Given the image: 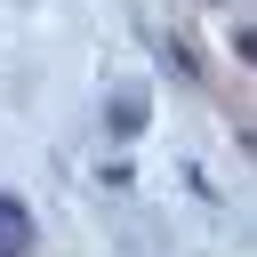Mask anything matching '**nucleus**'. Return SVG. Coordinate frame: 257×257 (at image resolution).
Here are the masks:
<instances>
[{
    "instance_id": "f03ea898",
    "label": "nucleus",
    "mask_w": 257,
    "mask_h": 257,
    "mask_svg": "<svg viewBox=\"0 0 257 257\" xmlns=\"http://www.w3.org/2000/svg\"><path fill=\"white\" fill-rule=\"evenodd\" d=\"M112 128L137 137V128H145V96H120V104H112Z\"/></svg>"
},
{
    "instance_id": "f257e3e1",
    "label": "nucleus",
    "mask_w": 257,
    "mask_h": 257,
    "mask_svg": "<svg viewBox=\"0 0 257 257\" xmlns=\"http://www.w3.org/2000/svg\"><path fill=\"white\" fill-rule=\"evenodd\" d=\"M0 257H24V217L0 201Z\"/></svg>"
}]
</instances>
